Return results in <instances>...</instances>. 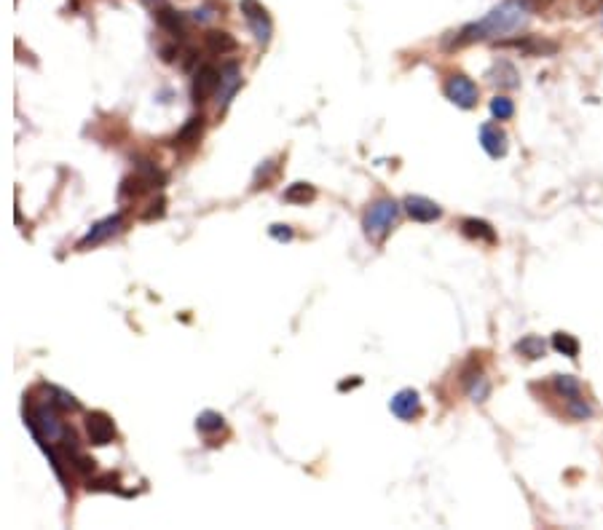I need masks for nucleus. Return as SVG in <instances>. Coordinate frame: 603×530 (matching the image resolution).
Instances as JSON below:
<instances>
[{
    "label": "nucleus",
    "instance_id": "1",
    "mask_svg": "<svg viewBox=\"0 0 603 530\" xmlns=\"http://www.w3.org/2000/svg\"><path fill=\"white\" fill-rule=\"evenodd\" d=\"M528 8H531L528 0H504V3L496 5L485 19L461 27V32H453V40H448V49H461V46H470V43H475V40L491 38V35L515 32L526 22Z\"/></svg>",
    "mask_w": 603,
    "mask_h": 530
},
{
    "label": "nucleus",
    "instance_id": "2",
    "mask_svg": "<svg viewBox=\"0 0 603 530\" xmlns=\"http://www.w3.org/2000/svg\"><path fill=\"white\" fill-rule=\"evenodd\" d=\"M400 217V204L392 201V198H379L376 204H370V209L365 212L362 220V228H365V236L376 244H381L383 239L389 236L392 225Z\"/></svg>",
    "mask_w": 603,
    "mask_h": 530
},
{
    "label": "nucleus",
    "instance_id": "3",
    "mask_svg": "<svg viewBox=\"0 0 603 530\" xmlns=\"http://www.w3.org/2000/svg\"><path fill=\"white\" fill-rule=\"evenodd\" d=\"M27 426L38 442H60L67 434L64 423L60 421V410L54 405L32 407L27 412Z\"/></svg>",
    "mask_w": 603,
    "mask_h": 530
},
{
    "label": "nucleus",
    "instance_id": "4",
    "mask_svg": "<svg viewBox=\"0 0 603 530\" xmlns=\"http://www.w3.org/2000/svg\"><path fill=\"white\" fill-rule=\"evenodd\" d=\"M239 8H242V14H244V19H247V25H250V30H253L255 40H257L260 46H268V43H271V35H274V22H271L266 5H260L257 0H242Z\"/></svg>",
    "mask_w": 603,
    "mask_h": 530
},
{
    "label": "nucleus",
    "instance_id": "5",
    "mask_svg": "<svg viewBox=\"0 0 603 530\" xmlns=\"http://www.w3.org/2000/svg\"><path fill=\"white\" fill-rule=\"evenodd\" d=\"M445 96H448L456 107H461V110H472V107L477 105L480 92H477V86H475L472 78L456 72V75H450L448 83H445Z\"/></svg>",
    "mask_w": 603,
    "mask_h": 530
},
{
    "label": "nucleus",
    "instance_id": "6",
    "mask_svg": "<svg viewBox=\"0 0 603 530\" xmlns=\"http://www.w3.org/2000/svg\"><path fill=\"white\" fill-rule=\"evenodd\" d=\"M220 78L222 72L218 67H212V64H204V67H198V72H196V78H193V86H191V94H193V102L196 105H204V102H209L215 94L220 92Z\"/></svg>",
    "mask_w": 603,
    "mask_h": 530
},
{
    "label": "nucleus",
    "instance_id": "7",
    "mask_svg": "<svg viewBox=\"0 0 603 530\" xmlns=\"http://www.w3.org/2000/svg\"><path fill=\"white\" fill-rule=\"evenodd\" d=\"M121 222H124L121 215H110V217L94 222V225L86 230V236L78 241V250H89V247H97V244L107 241L110 236H116V233L121 230Z\"/></svg>",
    "mask_w": 603,
    "mask_h": 530
},
{
    "label": "nucleus",
    "instance_id": "8",
    "mask_svg": "<svg viewBox=\"0 0 603 530\" xmlns=\"http://www.w3.org/2000/svg\"><path fill=\"white\" fill-rule=\"evenodd\" d=\"M86 434H89V442L92 445H110L116 439V423L110 415L105 412H89L86 415Z\"/></svg>",
    "mask_w": 603,
    "mask_h": 530
},
{
    "label": "nucleus",
    "instance_id": "9",
    "mask_svg": "<svg viewBox=\"0 0 603 530\" xmlns=\"http://www.w3.org/2000/svg\"><path fill=\"white\" fill-rule=\"evenodd\" d=\"M402 207H405V212L415 222H435V220L443 217V209L432 198H426V196H408L402 201Z\"/></svg>",
    "mask_w": 603,
    "mask_h": 530
},
{
    "label": "nucleus",
    "instance_id": "10",
    "mask_svg": "<svg viewBox=\"0 0 603 530\" xmlns=\"http://www.w3.org/2000/svg\"><path fill=\"white\" fill-rule=\"evenodd\" d=\"M220 72H222V78H220V99H218L220 107H218V113L222 116V113L228 110L233 94L242 89V70H239V64L236 62H228Z\"/></svg>",
    "mask_w": 603,
    "mask_h": 530
},
{
    "label": "nucleus",
    "instance_id": "11",
    "mask_svg": "<svg viewBox=\"0 0 603 530\" xmlns=\"http://www.w3.org/2000/svg\"><path fill=\"white\" fill-rule=\"evenodd\" d=\"M389 410H392L400 421H413V418H418V415H421V399H418V391H413V388L397 391V394L392 397V402H389Z\"/></svg>",
    "mask_w": 603,
    "mask_h": 530
},
{
    "label": "nucleus",
    "instance_id": "12",
    "mask_svg": "<svg viewBox=\"0 0 603 530\" xmlns=\"http://www.w3.org/2000/svg\"><path fill=\"white\" fill-rule=\"evenodd\" d=\"M480 145L491 158H504L507 156V134L496 124H483L480 126Z\"/></svg>",
    "mask_w": 603,
    "mask_h": 530
},
{
    "label": "nucleus",
    "instance_id": "13",
    "mask_svg": "<svg viewBox=\"0 0 603 530\" xmlns=\"http://www.w3.org/2000/svg\"><path fill=\"white\" fill-rule=\"evenodd\" d=\"M204 46H207V51H212V54H218V57H225V54L236 51V38H233L231 32L209 30L204 35Z\"/></svg>",
    "mask_w": 603,
    "mask_h": 530
},
{
    "label": "nucleus",
    "instance_id": "14",
    "mask_svg": "<svg viewBox=\"0 0 603 530\" xmlns=\"http://www.w3.org/2000/svg\"><path fill=\"white\" fill-rule=\"evenodd\" d=\"M461 233L467 239H477V241H485V244H496V230L485 222V220L470 217L461 222Z\"/></svg>",
    "mask_w": 603,
    "mask_h": 530
},
{
    "label": "nucleus",
    "instance_id": "15",
    "mask_svg": "<svg viewBox=\"0 0 603 530\" xmlns=\"http://www.w3.org/2000/svg\"><path fill=\"white\" fill-rule=\"evenodd\" d=\"M156 22H159L161 30L172 32V35H183V32H185L183 14H177V11L169 8V5H159V11H156Z\"/></svg>",
    "mask_w": 603,
    "mask_h": 530
},
{
    "label": "nucleus",
    "instance_id": "16",
    "mask_svg": "<svg viewBox=\"0 0 603 530\" xmlns=\"http://www.w3.org/2000/svg\"><path fill=\"white\" fill-rule=\"evenodd\" d=\"M49 405H54L60 412H75V410H81V402L73 397V394H67L64 388H57V386H49Z\"/></svg>",
    "mask_w": 603,
    "mask_h": 530
},
{
    "label": "nucleus",
    "instance_id": "17",
    "mask_svg": "<svg viewBox=\"0 0 603 530\" xmlns=\"http://www.w3.org/2000/svg\"><path fill=\"white\" fill-rule=\"evenodd\" d=\"M201 131H204V118H201V116H193L191 121H188V124L177 131L175 145H193V142H198Z\"/></svg>",
    "mask_w": 603,
    "mask_h": 530
},
{
    "label": "nucleus",
    "instance_id": "18",
    "mask_svg": "<svg viewBox=\"0 0 603 530\" xmlns=\"http://www.w3.org/2000/svg\"><path fill=\"white\" fill-rule=\"evenodd\" d=\"M317 198V187L309 185V183H292L285 190V201L290 204H309Z\"/></svg>",
    "mask_w": 603,
    "mask_h": 530
},
{
    "label": "nucleus",
    "instance_id": "19",
    "mask_svg": "<svg viewBox=\"0 0 603 530\" xmlns=\"http://www.w3.org/2000/svg\"><path fill=\"white\" fill-rule=\"evenodd\" d=\"M552 348L558 351V354H563V356H569V359H576L579 356V341L569 335V332H555L552 335Z\"/></svg>",
    "mask_w": 603,
    "mask_h": 530
},
{
    "label": "nucleus",
    "instance_id": "20",
    "mask_svg": "<svg viewBox=\"0 0 603 530\" xmlns=\"http://www.w3.org/2000/svg\"><path fill=\"white\" fill-rule=\"evenodd\" d=\"M196 429H198L201 434H215V432H220L222 415L215 412V410H204V412L196 418Z\"/></svg>",
    "mask_w": 603,
    "mask_h": 530
},
{
    "label": "nucleus",
    "instance_id": "21",
    "mask_svg": "<svg viewBox=\"0 0 603 530\" xmlns=\"http://www.w3.org/2000/svg\"><path fill=\"white\" fill-rule=\"evenodd\" d=\"M515 348H517L523 356H528V359H541V356H544V341L537 338V335H526Z\"/></svg>",
    "mask_w": 603,
    "mask_h": 530
},
{
    "label": "nucleus",
    "instance_id": "22",
    "mask_svg": "<svg viewBox=\"0 0 603 530\" xmlns=\"http://www.w3.org/2000/svg\"><path fill=\"white\" fill-rule=\"evenodd\" d=\"M491 116H493L496 121H509V118L515 116L512 99H509V96H493V99H491Z\"/></svg>",
    "mask_w": 603,
    "mask_h": 530
},
{
    "label": "nucleus",
    "instance_id": "23",
    "mask_svg": "<svg viewBox=\"0 0 603 530\" xmlns=\"http://www.w3.org/2000/svg\"><path fill=\"white\" fill-rule=\"evenodd\" d=\"M555 388H558V394H563L566 399L579 397V380H576L574 375H555Z\"/></svg>",
    "mask_w": 603,
    "mask_h": 530
},
{
    "label": "nucleus",
    "instance_id": "24",
    "mask_svg": "<svg viewBox=\"0 0 603 530\" xmlns=\"http://www.w3.org/2000/svg\"><path fill=\"white\" fill-rule=\"evenodd\" d=\"M89 490H118V474H102L97 479H89Z\"/></svg>",
    "mask_w": 603,
    "mask_h": 530
},
{
    "label": "nucleus",
    "instance_id": "25",
    "mask_svg": "<svg viewBox=\"0 0 603 530\" xmlns=\"http://www.w3.org/2000/svg\"><path fill=\"white\" fill-rule=\"evenodd\" d=\"M569 412H572L576 421H585V418L593 415V407L587 405L582 397H572V399H569Z\"/></svg>",
    "mask_w": 603,
    "mask_h": 530
},
{
    "label": "nucleus",
    "instance_id": "26",
    "mask_svg": "<svg viewBox=\"0 0 603 530\" xmlns=\"http://www.w3.org/2000/svg\"><path fill=\"white\" fill-rule=\"evenodd\" d=\"M268 236L277 239V241H292V228H290V225H282V222H277V225L268 228Z\"/></svg>",
    "mask_w": 603,
    "mask_h": 530
},
{
    "label": "nucleus",
    "instance_id": "27",
    "mask_svg": "<svg viewBox=\"0 0 603 530\" xmlns=\"http://www.w3.org/2000/svg\"><path fill=\"white\" fill-rule=\"evenodd\" d=\"M274 172H277V163H274V161H266V163L257 169V177H263V187H266V183L274 177Z\"/></svg>",
    "mask_w": 603,
    "mask_h": 530
},
{
    "label": "nucleus",
    "instance_id": "28",
    "mask_svg": "<svg viewBox=\"0 0 603 530\" xmlns=\"http://www.w3.org/2000/svg\"><path fill=\"white\" fill-rule=\"evenodd\" d=\"M164 207H166V201H164V198H156V201L151 204V209L145 212V220H156V217H161V215H164Z\"/></svg>",
    "mask_w": 603,
    "mask_h": 530
},
{
    "label": "nucleus",
    "instance_id": "29",
    "mask_svg": "<svg viewBox=\"0 0 603 530\" xmlns=\"http://www.w3.org/2000/svg\"><path fill=\"white\" fill-rule=\"evenodd\" d=\"M212 16H215V14H212L209 8H196V11H193V19H196V22H209Z\"/></svg>",
    "mask_w": 603,
    "mask_h": 530
},
{
    "label": "nucleus",
    "instance_id": "30",
    "mask_svg": "<svg viewBox=\"0 0 603 530\" xmlns=\"http://www.w3.org/2000/svg\"><path fill=\"white\" fill-rule=\"evenodd\" d=\"M161 57H164V62H175L177 49H175V46H166V49H161Z\"/></svg>",
    "mask_w": 603,
    "mask_h": 530
},
{
    "label": "nucleus",
    "instance_id": "31",
    "mask_svg": "<svg viewBox=\"0 0 603 530\" xmlns=\"http://www.w3.org/2000/svg\"><path fill=\"white\" fill-rule=\"evenodd\" d=\"M555 0H531V8L534 11H544V8H550Z\"/></svg>",
    "mask_w": 603,
    "mask_h": 530
},
{
    "label": "nucleus",
    "instance_id": "32",
    "mask_svg": "<svg viewBox=\"0 0 603 530\" xmlns=\"http://www.w3.org/2000/svg\"><path fill=\"white\" fill-rule=\"evenodd\" d=\"M362 383V377H354V380H344V383H338V388L341 391H346V388H354V386H359Z\"/></svg>",
    "mask_w": 603,
    "mask_h": 530
},
{
    "label": "nucleus",
    "instance_id": "33",
    "mask_svg": "<svg viewBox=\"0 0 603 530\" xmlns=\"http://www.w3.org/2000/svg\"><path fill=\"white\" fill-rule=\"evenodd\" d=\"M142 3H148V5H156V3H159V0H142Z\"/></svg>",
    "mask_w": 603,
    "mask_h": 530
}]
</instances>
